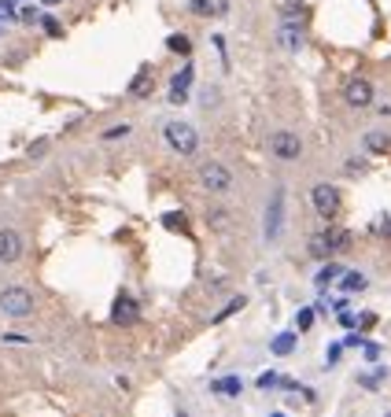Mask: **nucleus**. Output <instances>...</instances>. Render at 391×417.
Masks as SVG:
<instances>
[{"instance_id":"f257e3e1","label":"nucleus","mask_w":391,"mask_h":417,"mask_svg":"<svg viewBox=\"0 0 391 417\" xmlns=\"http://www.w3.org/2000/svg\"><path fill=\"white\" fill-rule=\"evenodd\" d=\"M0 310L8 318H30L34 314V292L23 284H4L0 288Z\"/></svg>"},{"instance_id":"f03ea898","label":"nucleus","mask_w":391,"mask_h":417,"mask_svg":"<svg viewBox=\"0 0 391 417\" xmlns=\"http://www.w3.org/2000/svg\"><path fill=\"white\" fill-rule=\"evenodd\" d=\"M162 137H167V144L177 155H196V148H200V133L188 122H167L162 126Z\"/></svg>"},{"instance_id":"7ed1b4c3","label":"nucleus","mask_w":391,"mask_h":417,"mask_svg":"<svg viewBox=\"0 0 391 417\" xmlns=\"http://www.w3.org/2000/svg\"><path fill=\"white\" fill-rule=\"evenodd\" d=\"M266 144H270V155L281 159V163H296V159L303 155V140H299V133H291V130H273Z\"/></svg>"},{"instance_id":"20e7f679","label":"nucleus","mask_w":391,"mask_h":417,"mask_svg":"<svg viewBox=\"0 0 391 417\" xmlns=\"http://www.w3.org/2000/svg\"><path fill=\"white\" fill-rule=\"evenodd\" d=\"M200 185L207 188V192H233V170L225 167V163H215V159H210V163H203L200 167Z\"/></svg>"},{"instance_id":"39448f33","label":"nucleus","mask_w":391,"mask_h":417,"mask_svg":"<svg viewBox=\"0 0 391 417\" xmlns=\"http://www.w3.org/2000/svg\"><path fill=\"white\" fill-rule=\"evenodd\" d=\"M311 200H314V211H318V218L332 222V218L339 214V188H336V185H329V181L314 185V188H311Z\"/></svg>"},{"instance_id":"423d86ee","label":"nucleus","mask_w":391,"mask_h":417,"mask_svg":"<svg viewBox=\"0 0 391 417\" xmlns=\"http://www.w3.org/2000/svg\"><path fill=\"white\" fill-rule=\"evenodd\" d=\"M344 104L354 107V111H362L373 104V82L369 78H347V85H344Z\"/></svg>"},{"instance_id":"0eeeda50","label":"nucleus","mask_w":391,"mask_h":417,"mask_svg":"<svg viewBox=\"0 0 391 417\" xmlns=\"http://www.w3.org/2000/svg\"><path fill=\"white\" fill-rule=\"evenodd\" d=\"M111 318H115V325H133L140 310H137V299L129 296V292H119L115 296V310H111Z\"/></svg>"},{"instance_id":"6e6552de","label":"nucleus","mask_w":391,"mask_h":417,"mask_svg":"<svg viewBox=\"0 0 391 417\" xmlns=\"http://www.w3.org/2000/svg\"><path fill=\"white\" fill-rule=\"evenodd\" d=\"M281 218H284V192L277 188L270 196V207H266V240H273L281 233Z\"/></svg>"},{"instance_id":"1a4fd4ad","label":"nucleus","mask_w":391,"mask_h":417,"mask_svg":"<svg viewBox=\"0 0 391 417\" xmlns=\"http://www.w3.org/2000/svg\"><path fill=\"white\" fill-rule=\"evenodd\" d=\"M23 259V236L15 229H0V262H19Z\"/></svg>"},{"instance_id":"9d476101","label":"nucleus","mask_w":391,"mask_h":417,"mask_svg":"<svg viewBox=\"0 0 391 417\" xmlns=\"http://www.w3.org/2000/svg\"><path fill=\"white\" fill-rule=\"evenodd\" d=\"M277 44H281L284 52H299V48H303L299 23H281V26H277Z\"/></svg>"},{"instance_id":"9b49d317","label":"nucleus","mask_w":391,"mask_h":417,"mask_svg":"<svg viewBox=\"0 0 391 417\" xmlns=\"http://www.w3.org/2000/svg\"><path fill=\"white\" fill-rule=\"evenodd\" d=\"M188 85H192V67L177 71V74L170 78V104H185V100H188Z\"/></svg>"},{"instance_id":"f8f14e48","label":"nucleus","mask_w":391,"mask_h":417,"mask_svg":"<svg viewBox=\"0 0 391 417\" xmlns=\"http://www.w3.org/2000/svg\"><path fill=\"white\" fill-rule=\"evenodd\" d=\"M210 392L222 395V399H236L243 392V380L240 377H218V380H210Z\"/></svg>"},{"instance_id":"ddd939ff","label":"nucleus","mask_w":391,"mask_h":417,"mask_svg":"<svg viewBox=\"0 0 391 417\" xmlns=\"http://www.w3.org/2000/svg\"><path fill=\"white\" fill-rule=\"evenodd\" d=\"M152 85H155L152 67H140V71H137V78L129 82V96H137V100H140V96H148V92H152Z\"/></svg>"},{"instance_id":"4468645a","label":"nucleus","mask_w":391,"mask_h":417,"mask_svg":"<svg viewBox=\"0 0 391 417\" xmlns=\"http://www.w3.org/2000/svg\"><path fill=\"white\" fill-rule=\"evenodd\" d=\"M207 229L229 233V229H233V214L225 211V207H210V211H207Z\"/></svg>"},{"instance_id":"2eb2a0df","label":"nucleus","mask_w":391,"mask_h":417,"mask_svg":"<svg viewBox=\"0 0 391 417\" xmlns=\"http://www.w3.org/2000/svg\"><path fill=\"white\" fill-rule=\"evenodd\" d=\"M296 340H299V336L296 332H281V336H273V344H270V351H273V355H291V351H296Z\"/></svg>"},{"instance_id":"dca6fc26","label":"nucleus","mask_w":391,"mask_h":417,"mask_svg":"<svg viewBox=\"0 0 391 417\" xmlns=\"http://www.w3.org/2000/svg\"><path fill=\"white\" fill-rule=\"evenodd\" d=\"M366 148L377 152V155H384V152H391V137L380 133V130H369V133H366Z\"/></svg>"},{"instance_id":"f3484780","label":"nucleus","mask_w":391,"mask_h":417,"mask_svg":"<svg viewBox=\"0 0 391 417\" xmlns=\"http://www.w3.org/2000/svg\"><path fill=\"white\" fill-rule=\"evenodd\" d=\"M306 251H311L314 259H329V255H332L329 236H325V233H314V236H311V244H306Z\"/></svg>"},{"instance_id":"a211bd4d","label":"nucleus","mask_w":391,"mask_h":417,"mask_svg":"<svg viewBox=\"0 0 391 417\" xmlns=\"http://www.w3.org/2000/svg\"><path fill=\"white\" fill-rule=\"evenodd\" d=\"M325 236H329V248H332V251H347L351 240H354L347 229H325Z\"/></svg>"},{"instance_id":"6ab92c4d","label":"nucleus","mask_w":391,"mask_h":417,"mask_svg":"<svg viewBox=\"0 0 391 417\" xmlns=\"http://www.w3.org/2000/svg\"><path fill=\"white\" fill-rule=\"evenodd\" d=\"M167 48H170L174 56H188L192 52V37L188 34H170L167 37Z\"/></svg>"},{"instance_id":"aec40b11","label":"nucleus","mask_w":391,"mask_h":417,"mask_svg":"<svg viewBox=\"0 0 391 417\" xmlns=\"http://www.w3.org/2000/svg\"><path fill=\"white\" fill-rule=\"evenodd\" d=\"M243 307H248V296H233V299H229V303H225V307L215 314V325H218V322H225V318H233V314H236V310H243Z\"/></svg>"},{"instance_id":"412c9836","label":"nucleus","mask_w":391,"mask_h":417,"mask_svg":"<svg viewBox=\"0 0 391 417\" xmlns=\"http://www.w3.org/2000/svg\"><path fill=\"white\" fill-rule=\"evenodd\" d=\"M336 277H344V270H339L336 262H329V266H321V270H318V277H314V284H318V288H329V284H332Z\"/></svg>"},{"instance_id":"4be33fe9","label":"nucleus","mask_w":391,"mask_h":417,"mask_svg":"<svg viewBox=\"0 0 391 417\" xmlns=\"http://www.w3.org/2000/svg\"><path fill=\"white\" fill-rule=\"evenodd\" d=\"M369 281H366V274H358V270H351V274H344V281H339V288L344 292H362Z\"/></svg>"},{"instance_id":"5701e85b","label":"nucleus","mask_w":391,"mask_h":417,"mask_svg":"<svg viewBox=\"0 0 391 417\" xmlns=\"http://www.w3.org/2000/svg\"><path fill=\"white\" fill-rule=\"evenodd\" d=\"M162 226L167 229H188V222H185V211H170V214H162Z\"/></svg>"},{"instance_id":"b1692460","label":"nucleus","mask_w":391,"mask_h":417,"mask_svg":"<svg viewBox=\"0 0 391 417\" xmlns=\"http://www.w3.org/2000/svg\"><path fill=\"white\" fill-rule=\"evenodd\" d=\"M133 133V126L122 122V126H111V130H104V140H119V137H129Z\"/></svg>"},{"instance_id":"393cba45","label":"nucleus","mask_w":391,"mask_h":417,"mask_svg":"<svg viewBox=\"0 0 391 417\" xmlns=\"http://www.w3.org/2000/svg\"><path fill=\"white\" fill-rule=\"evenodd\" d=\"M311 325H314V310H299V314H296V329H299V332H306Z\"/></svg>"},{"instance_id":"a878e982","label":"nucleus","mask_w":391,"mask_h":417,"mask_svg":"<svg viewBox=\"0 0 391 417\" xmlns=\"http://www.w3.org/2000/svg\"><path fill=\"white\" fill-rule=\"evenodd\" d=\"M210 8H215L210 0H188V11L192 15H210Z\"/></svg>"},{"instance_id":"bb28decb","label":"nucleus","mask_w":391,"mask_h":417,"mask_svg":"<svg viewBox=\"0 0 391 417\" xmlns=\"http://www.w3.org/2000/svg\"><path fill=\"white\" fill-rule=\"evenodd\" d=\"M344 347H366V336L362 332H351L347 340H344Z\"/></svg>"},{"instance_id":"cd10ccee","label":"nucleus","mask_w":391,"mask_h":417,"mask_svg":"<svg viewBox=\"0 0 391 417\" xmlns=\"http://www.w3.org/2000/svg\"><path fill=\"white\" fill-rule=\"evenodd\" d=\"M44 34H48V37H59L63 30H59V23H56V19H44Z\"/></svg>"},{"instance_id":"c85d7f7f","label":"nucleus","mask_w":391,"mask_h":417,"mask_svg":"<svg viewBox=\"0 0 391 417\" xmlns=\"http://www.w3.org/2000/svg\"><path fill=\"white\" fill-rule=\"evenodd\" d=\"M277 380H281V377H277V373H263V377H258V388H273V384Z\"/></svg>"},{"instance_id":"c756f323","label":"nucleus","mask_w":391,"mask_h":417,"mask_svg":"<svg viewBox=\"0 0 391 417\" xmlns=\"http://www.w3.org/2000/svg\"><path fill=\"white\" fill-rule=\"evenodd\" d=\"M339 351H344V347H339V344H332V347H329V355H325V362H329V365H336V362H339Z\"/></svg>"},{"instance_id":"7c9ffc66","label":"nucleus","mask_w":391,"mask_h":417,"mask_svg":"<svg viewBox=\"0 0 391 417\" xmlns=\"http://www.w3.org/2000/svg\"><path fill=\"white\" fill-rule=\"evenodd\" d=\"M15 8H11V0H0V19H11Z\"/></svg>"},{"instance_id":"2f4dec72","label":"nucleus","mask_w":391,"mask_h":417,"mask_svg":"<svg viewBox=\"0 0 391 417\" xmlns=\"http://www.w3.org/2000/svg\"><path fill=\"white\" fill-rule=\"evenodd\" d=\"M23 23H37V11L34 8H23Z\"/></svg>"},{"instance_id":"473e14b6","label":"nucleus","mask_w":391,"mask_h":417,"mask_svg":"<svg viewBox=\"0 0 391 417\" xmlns=\"http://www.w3.org/2000/svg\"><path fill=\"white\" fill-rule=\"evenodd\" d=\"M380 233H384V236H391V218H384V226H380Z\"/></svg>"},{"instance_id":"72a5a7b5","label":"nucleus","mask_w":391,"mask_h":417,"mask_svg":"<svg viewBox=\"0 0 391 417\" xmlns=\"http://www.w3.org/2000/svg\"><path fill=\"white\" fill-rule=\"evenodd\" d=\"M270 417H288V413H270Z\"/></svg>"},{"instance_id":"f704fd0d","label":"nucleus","mask_w":391,"mask_h":417,"mask_svg":"<svg viewBox=\"0 0 391 417\" xmlns=\"http://www.w3.org/2000/svg\"><path fill=\"white\" fill-rule=\"evenodd\" d=\"M44 4H59V0H44Z\"/></svg>"},{"instance_id":"c9c22d12","label":"nucleus","mask_w":391,"mask_h":417,"mask_svg":"<svg viewBox=\"0 0 391 417\" xmlns=\"http://www.w3.org/2000/svg\"><path fill=\"white\" fill-rule=\"evenodd\" d=\"M177 417H188V413H177Z\"/></svg>"}]
</instances>
